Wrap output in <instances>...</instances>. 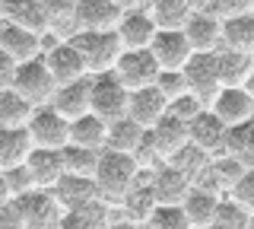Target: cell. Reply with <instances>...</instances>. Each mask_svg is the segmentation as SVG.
Wrapping results in <instances>:
<instances>
[{
    "label": "cell",
    "mask_w": 254,
    "mask_h": 229,
    "mask_svg": "<svg viewBox=\"0 0 254 229\" xmlns=\"http://www.w3.org/2000/svg\"><path fill=\"white\" fill-rule=\"evenodd\" d=\"M95 194L105 207H118L133 188L140 185V165L133 156H121V153H108L102 150L99 153V165H95L92 175Z\"/></svg>",
    "instance_id": "1"
},
{
    "label": "cell",
    "mask_w": 254,
    "mask_h": 229,
    "mask_svg": "<svg viewBox=\"0 0 254 229\" xmlns=\"http://www.w3.org/2000/svg\"><path fill=\"white\" fill-rule=\"evenodd\" d=\"M70 45L79 51V58H83L86 64V74L89 76H105L115 70L118 58H121V42L115 38V32H76L73 38H70Z\"/></svg>",
    "instance_id": "2"
},
{
    "label": "cell",
    "mask_w": 254,
    "mask_h": 229,
    "mask_svg": "<svg viewBox=\"0 0 254 229\" xmlns=\"http://www.w3.org/2000/svg\"><path fill=\"white\" fill-rule=\"evenodd\" d=\"M127 96L130 92L111 74L89 76V115L99 118L102 124H115L127 115Z\"/></svg>",
    "instance_id": "3"
},
{
    "label": "cell",
    "mask_w": 254,
    "mask_h": 229,
    "mask_svg": "<svg viewBox=\"0 0 254 229\" xmlns=\"http://www.w3.org/2000/svg\"><path fill=\"white\" fill-rule=\"evenodd\" d=\"M10 89L22 102H29L32 108H45V105H51L54 89H58V86H54L51 74L45 70L42 58H38V61H29V64H19V67H16Z\"/></svg>",
    "instance_id": "4"
},
{
    "label": "cell",
    "mask_w": 254,
    "mask_h": 229,
    "mask_svg": "<svg viewBox=\"0 0 254 229\" xmlns=\"http://www.w3.org/2000/svg\"><path fill=\"white\" fill-rule=\"evenodd\" d=\"M124 16L115 29V38L121 42V51H149L156 38V29L146 16V3H121Z\"/></svg>",
    "instance_id": "5"
},
{
    "label": "cell",
    "mask_w": 254,
    "mask_h": 229,
    "mask_svg": "<svg viewBox=\"0 0 254 229\" xmlns=\"http://www.w3.org/2000/svg\"><path fill=\"white\" fill-rule=\"evenodd\" d=\"M188 86V96H194L203 108H210L213 96L219 92V70H216V54H190V61L181 70Z\"/></svg>",
    "instance_id": "6"
},
{
    "label": "cell",
    "mask_w": 254,
    "mask_h": 229,
    "mask_svg": "<svg viewBox=\"0 0 254 229\" xmlns=\"http://www.w3.org/2000/svg\"><path fill=\"white\" fill-rule=\"evenodd\" d=\"M26 134L32 140V150H61L70 144V124L64 121L61 115L51 112V105L35 108L26 124Z\"/></svg>",
    "instance_id": "7"
},
{
    "label": "cell",
    "mask_w": 254,
    "mask_h": 229,
    "mask_svg": "<svg viewBox=\"0 0 254 229\" xmlns=\"http://www.w3.org/2000/svg\"><path fill=\"white\" fill-rule=\"evenodd\" d=\"M111 76H115L127 92H140V89H149V86L156 83L159 67H156V61H153L149 51H124L121 58H118L115 70H111Z\"/></svg>",
    "instance_id": "8"
},
{
    "label": "cell",
    "mask_w": 254,
    "mask_h": 229,
    "mask_svg": "<svg viewBox=\"0 0 254 229\" xmlns=\"http://www.w3.org/2000/svg\"><path fill=\"white\" fill-rule=\"evenodd\" d=\"M206 112L216 118L226 131L238 128V124H248L254 118V92H248V89H219Z\"/></svg>",
    "instance_id": "9"
},
{
    "label": "cell",
    "mask_w": 254,
    "mask_h": 229,
    "mask_svg": "<svg viewBox=\"0 0 254 229\" xmlns=\"http://www.w3.org/2000/svg\"><path fill=\"white\" fill-rule=\"evenodd\" d=\"M124 10L118 0H76V26L79 32H115Z\"/></svg>",
    "instance_id": "10"
},
{
    "label": "cell",
    "mask_w": 254,
    "mask_h": 229,
    "mask_svg": "<svg viewBox=\"0 0 254 229\" xmlns=\"http://www.w3.org/2000/svg\"><path fill=\"white\" fill-rule=\"evenodd\" d=\"M16 213L22 217V226L26 229H54L61 220V207L51 197V191H32L26 197H16L13 201Z\"/></svg>",
    "instance_id": "11"
},
{
    "label": "cell",
    "mask_w": 254,
    "mask_h": 229,
    "mask_svg": "<svg viewBox=\"0 0 254 229\" xmlns=\"http://www.w3.org/2000/svg\"><path fill=\"white\" fill-rule=\"evenodd\" d=\"M42 64H45L48 74H51L54 86L79 83V80H86V76H89V74H86L83 58H79V51L70 42H61L58 48H51L48 54H42Z\"/></svg>",
    "instance_id": "12"
},
{
    "label": "cell",
    "mask_w": 254,
    "mask_h": 229,
    "mask_svg": "<svg viewBox=\"0 0 254 229\" xmlns=\"http://www.w3.org/2000/svg\"><path fill=\"white\" fill-rule=\"evenodd\" d=\"M149 54H153L159 70H165V74H181L194 51H190V45L185 42L181 32H156L153 45H149Z\"/></svg>",
    "instance_id": "13"
},
{
    "label": "cell",
    "mask_w": 254,
    "mask_h": 229,
    "mask_svg": "<svg viewBox=\"0 0 254 229\" xmlns=\"http://www.w3.org/2000/svg\"><path fill=\"white\" fill-rule=\"evenodd\" d=\"M188 147H194L206 159H216V156H222V147H226V128L210 112H200L188 124Z\"/></svg>",
    "instance_id": "14"
},
{
    "label": "cell",
    "mask_w": 254,
    "mask_h": 229,
    "mask_svg": "<svg viewBox=\"0 0 254 229\" xmlns=\"http://www.w3.org/2000/svg\"><path fill=\"white\" fill-rule=\"evenodd\" d=\"M149 194H153L156 204H165V207H178L185 201V194L190 191V181L181 175L175 165H159L146 175Z\"/></svg>",
    "instance_id": "15"
},
{
    "label": "cell",
    "mask_w": 254,
    "mask_h": 229,
    "mask_svg": "<svg viewBox=\"0 0 254 229\" xmlns=\"http://www.w3.org/2000/svg\"><path fill=\"white\" fill-rule=\"evenodd\" d=\"M146 137H149V147H153L156 159L165 165L188 147V124H181V121H175V118L165 115L153 131H146Z\"/></svg>",
    "instance_id": "16"
},
{
    "label": "cell",
    "mask_w": 254,
    "mask_h": 229,
    "mask_svg": "<svg viewBox=\"0 0 254 229\" xmlns=\"http://www.w3.org/2000/svg\"><path fill=\"white\" fill-rule=\"evenodd\" d=\"M140 131H153L159 121L165 118V99L149 86V89H140V92H130L127 96V115Z\"/></svg>",
    "instance_id": "17"
},
{
    "label": "cell",
    "mask_w": 254,
    "mask_h": 229,
    "mask_svg": "<svg viewBox=\"0 0 254 229\" xmlns=\"http://www.w3.org/2000/svg\"><path fill=\"white\" fill-rule=\"evenodd\" d=\"M51 112L61 115L67 124H73L76 118L89 115V76L79 80V83L58 86V89H54V99H51Z\"/></svg>",
    "instance_id": "18"
},
{
    "label": "cell",
    "mask_w": 254,
    "mask_h": 229,
    "mask_svg": "<svg viewBox=\"0 0 254 229\" xmlns=\"http://www.w3.org/2000/svg\"><path fill=\"white\" fill-rule=\"evenodd\" d=\"M216 70H219V89H248L254 80V58L232 51H216Z\"/></svg>",
    "instance_id": "19"
},
{
    "label": "cell",
    "mask_w": 254,
    "mask_h": 229,
    "mask_svg": "<svg viewBox=\"0 0 254 229\" xmlns=\"http://www.w3.org/2000/svg\"><path fill=\"white\" fill-rule=\"evenodd\" d=\"M185 42L190 45L194 54H216L219 51V38H222V26L206 13H190L188 26L181 29Z\"/></svg>",
    "instance_id": "20"
},
{
    "label": "cell",
    "mask_w": 254,
    "mask_h": 229,
    "mask_svg": "<svg viewBox=\"0 0 254 229\" xmlns=\"http://www.w3.org/2000/svg\"><path fill=\"white\" fill-rule=\"evenodd\" d=\"M26 172L35 185V191H51L64 178V162L58 150H32L26 159Z\"/></svg>",
    "instance_id": "21"
},
{
    "label": "cell",
    "mask_w": 254,
    "mask_h": 229,
    "mask_svg": "<svg viewBox=\"0 0 254 229\" xmlns=\"http://www.w3.org/2000/svg\"><path fill=\"white\" fill-rule=\"evenodd\" d=\"M190 0H149L146 16L156 32H181L190 19Z\"/></svg>",
    "instance_id": "22"
},
{
    "label": "cell",
    "mask_w": 254,
    "mask_h": 229,
    "mask_svg": "<svg viewBox=\"0 0 254 229\" xmlns=\"http://www.w3.org/2000/svg\"><path fill=\"white\" fill-rule=\"evenodd\" d=\"M51 197L58 201V207L64 213H67V210H79V207H89V204L99 201L92 178H73V175H64L58 185L51 188Z\"/></svg>",
    "instance_id": "23"
},
{
    "label": "cell",
    "mask_w": 254,
    "mask_h": 229,
    "mask_svg": "<svg viewBox=\"0 0 254 229\" xmlns=\"http://www.w3.org/2000/svg\"><path fill=\"white\" fill-rule=\"evenodd\" d=\"M0 51H3L16 67L42 58V45H38V38L29 35V32H22V29H16V26H10V22L0 29Z\"/></svg>",
    "instance_id": "24"
},
{
    "label": "cell",
    "mask_w": 254,
    "mask_h": 229,
    "mask_svg": "<svg viewBox=\"0 0 254 229\" xmlns=\"http://www.w3.org/2000/svg\"><path fill=\"white\" fill-rule=\"evenodd\" d=\"M10 26L22 29V32L42 38L51 32V19H48V10H45V0H26V3H13L10 6Z\"/></svg>",
    "instance_id": "25"
},
{
    "label": "cell",
    "mask_w": 254,
    "mask_h": 229,
    "mask_svg": "<svg viewBox=\"0 0 254 229\" xmlns=\"http://www.w3.org/2000/svg\"><path fill=\"white\" fill-rule=\"evenodd\" d=\"M216 204H219V194L216 191H206V188H190L178 207L185 210L190 229H210L213 213H216Z\"/></svg>",
    "instance_id": "26"
},
{
    "label": "cell",
    "mask_w": 254,
    "mask_h": 229,
    "mask_svg": "<svg viewBox=\"0 0 254 229\" xmlns=\"http://www.w3.org/2000/svg\"><path fill=\"white\" fill-rule=\"evenodd\" d=\"M146 137V131H140L130 118H121L115 124H105V150L108 153H121V156H133Z\"/></svg>",
    "instance_id": "27"
},
{
    "label": "cell",
    "mask_w": 254,
    "mask_h": 229,
    "mask_svg": "<svg viewBox=\"0 0 254 229\" xmlns=\"http://www.w3.org/2000/svg\"><path fill=\"white\" fill-rule=\"evenodd\" d=\"M219 26H222L219 51H232V54H248V58H254V16L219 22Z\"/></svg>",
    "instance_id": "28"
},
{
    "label": "cell",
    "mask_w": 254,
    "mask_h": 229,
    "mask_svg": "<svg viewBox=\"0 0 254 229\" xmlns=\"http://www.w3.org/2000/svg\"><path fill=\"white\" fill-rule=\"evenodd\" d=\"M29 153H32V140H29L26 128H13V131L0 128V172L26 165Z\"/></svg>",
    "instance_id": "29"
},
{
    "label": "cell",
    "mask_w": 254,
    "mask_h": 229,
    "mask_svg": "<svg viewBox=\"0 0 254 229\" xmlns=\"http://www.w3.org/2000/svg\"><path fill=\"white\" fill-rule=\"evenodd\" d=\"M222 156L235 159L245 169H254V124H238V128L226 131V147H222Z\"/></svg>",
    "instance_id": "30"
},
{
    "label": "cell",
    "mask_w": 254,
    "mask_h": 229,
    "mask_svg": "<svg viewBox=\"0 0 254 229\" xmlns=\"http://www.w3.org/2000/svg\"><path fill=\"white\" fill-rule=\"evenodd\" d=\"M48 19H51V35H58L61 42H70L79 26H76V0H45Z\"/></svg>",
    "instance_id": "31"
},
{
    "label": "cell",
    "mask_w": 254,
    "mask_h": 229,
    "mask_svg": "<svg viewBox=\"0 0 254 229\" xmlns=\"http://www.w3.org/2000/svg\"><path fill=\"white\" fill-rule=\"evenodd\" d=\"M70 147L79 150H92V153H102L105 150V124L92 115H83L70 124Z\"/></svg>",
    "instance_id": "32"
},
{
    "label": "cell",
    "mask_w": 254,
    "mask_h": 229,
    "mask_svg": "<svg viewBox=\"0 0 254 229\" xmlns=\"http://www.w3.org/2000/svg\"><path fill=\"white\" fill-rule=\"evenodd\" d=\"M32 112H35V108H32L29 102H22L13 89H3V92H0V128H6V131L26 128Z\"/></svg>",
    "instance_id": "33"
},
{
    "label": "cell",
    "mask_w": 254,
    "mask_h": 229,
    "mask_svg": "<svg viewBox=\"0 0 254 229\" xmlns=\"http://www.w3.org/2000/svg\"><path fill=\"white\" fill-rule=\"evenodd\" d=\"M61 162H64V175H73V178H92L95 175V165H99V153L92 150H79V147H64L61 150Z\"/></svg>",
    "instance_id": "34"
},
{
    "label": "cell",
    "mask_w": 254,
    "mask_h": 229,
    "mask_svg": "<svg viewBox=\"0 0 254 229\" xmlns=\"http://www.w3.org/2000/svg\"><path fill=\"white\" fill-rule=\"evenodd\" d=\"M242 175H248V169L238 165L235 159H229V156H216V159H210V181H213V188L219 191V197L226 194Z\"/></svg>",
    "instance_id": "35"
},
{
    "label": "cell",
    "mask_w": 254,
    "mask_h": 229,
    "mask_svg": "<svg viewBox=\"0 0 254 229\" xmlns=\"http://www.w3.org/2000/svg\"><path fill=\"white\" fill-rule=\"evenodd\" d=\"M210 229H251V210H242V207H235L232 201L219 197Z\"/></svg>",
    "instance_id": "36"
},
{
    "label": "cell",
    "mask_w": 254,
    "mask_h": 229,
    "mask_svg": "<svg viewBox=\"0 0 254 229\" xmlns=\"http://www.w3.org/2000/svg\"><path fill=\"white\" fill-rule=\"evenodd\" d=\"M143 229H190L188 217L181 207H165V204H156L153 213L146 217Z\"/></svg>",
    "instance_id": "37"
},
{
    "label": "cell",
    "mask_w": 254,
    "mask_h": 229,
    "mask_svg": "<svg viewBox=\"0 0 254 229\" xmlns=\"http://www.w3.org/2000/svg\"><path fill=\"white\" fill-rule=\"evenodd\" d=\"M222 197H226V201H232L235 207H242V210H251V213H254V172L242 175V178H238Z\"/></svg>",
    "instance_id": "38"
},
{
    "label": "cell",
    "mask_w": 254,
    "mask_h": 229,
    "mask_svg": "<svg viewBox=\"0 0 254 229\" xmlns=\"http://www.w3.org/2000/svg\"><path fill=\"white\" fill-rule=\"evenodd\" d=\"M153 89L165 99V105H169V102H175V99L185 96L188 86H185V76H181V74H165V70H159V76H156Z\"/></svg>",
    "instance_id": "39"
},
{
    "label": "cell",
    "mask_w": 254,
    "mask_h": 229,
    "mask_svg": "<svg viewBox=\"0 0 254 229\" xmlns=\"http://www.w3.org/2000/svg\"><path fill=\"white\" fill-rule=\"evenodd\" d=\"M200 112H206V108H203L194 96H188V92H185L181 99H175V102H169V105H165V115L175 118V121H181V124H190Z\"/></svg>",
    "instance_id": "40"
},
{
    "label": "cell",
    "mask_w": 254,
    "mask_h": 229,
    "mask_svg": "<svg viewBox=\"0 0 254 229\" xmlns=\"http://www.w3.org/2000/svg\"><path fill=\"white\" fill-rule=\"evenodd\" d=\"M3 181H6V191H10V197L16 201V197H26L35 191V185H32L26 165H16V169H6L3 172Z\"/></svg>",
    "instance_id": "41"
},
{
    "label": "cell",
    "mask_w": 254,
    "mask_h": 229,
    "mask_svg": "<svg viewBox=\"0 0 254 229\" xmlns=\"http://www.w3.org/2000/svg\"><path fill=\"white\" fill-rule=\"evenodd\" d=\"M0 229H26V226H22V217L16 213L13 204L0 207Z\"/></svg>",
    "instance_id": "42"
},
{
    "label": "cell",
    "mask_w": 254,
    "mask_h": 229,
    "mask_svg": "<svg viewBox=\"0 0 254 229\" xmlns=\"http://www.w3.org/2000/svg\"><path fill=\"white\" fill-rule=\"evenodd\" d=\"M13 74H16V64H13L10 58H6L3 51H0V92L13 86Z\"/></svg>",
    "instance_id": "43"
},
{
    "label": "cell",
    "mask_w": 254,
    "mask_h": 229,
    "mask_svg": "<svg viewBox=\"0 0 254 229\" xmlns=\"http://www.w3.org/2000/svg\"><path fill=\"white\" fill-rule=\"evenodd\" d=\"M6 204H13L10 191H6V181H3V172H0V207H6Z\"/></svg>",
    "instance_id": "44"
},
{
    "label": "cell",
    "mask_w": 254,
    "mask_h": 229,
    "mask_svg": "<svg viewBox=\"0 0 254 229\" xmlns=\"http://www.w3.org/2000/svg\"><path fill=\"white\" fill-rule=\"evenodd\" d=\"M3 26H6V22H0V29H3Z\"/></svg>",
    "instance_id": "45"
}]
</instances>
